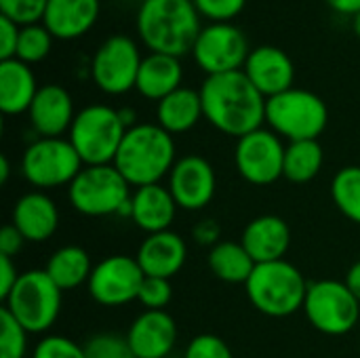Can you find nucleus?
Listing matches in <instances>:
<instances>
[{"instance_id":"4468645a","label":"nucleus","mask_w":360,"mask_h":358,"mask_svg":"<svg viewBox=\"0 0 360 358\" xmlns=\"http://www.w3.org/2000/svg\"><path fill=\"white\" fill-rule=\"evenodd\" d=\"M143 272L131 255H110L95 264L86 283L89 295L103 308H120L137 300Z\"/></svg>"},{"instance_id":"a18cd8bd","label":"nucleus","mask_w":360,"mask_h":358,"mask_svg":"<svg viewBox=\"0 0 360 358\" xmlns=\"http://www.w3.org/2000/svg\"><path fill=\"white\" fill-rule=\"evenodd\" d=\"M118 114H120V120H122V124L127 127V131L133 129L135 124H139V122H137V112H135L133 108H118Z\"/></svg>"},{"instance_id":"a19ab883","label":"nucleus","mask_w":360,"mask_h":358,"mask_svg":"<svg viewBox=\"0 0 360 358\" xmlns=\"http://www.w3.org/2000/svg\"><path fill=\"white\" fill-rule=\"evenodd\" d=\"M25 245V238L21 236V232L8 224L0 230V255H6V257H15Z\"/></svg>"},{"instance_id":"423d86ee","label":"nucleus","mask_w":360,"mask_h":358,"mask_svg":"<svg viewBox=\"0 0 360 358\" xmlns=\"http://www.w3.org/2000/svg\"><path fill=\"white\" fill-rule=\"evenodd\" d=\"M124 135L127 127L118 110L105 103H91L78 110L68 131V139L82 165H114Z\"/></svg>"},{"instance_id":"de8ad7c7","label":"nucleus","mask_w":360,"mask_h":358,"mask_svg":"<svg viewBox=\"0 0 360 358\" xmlns=\"http://www.w3.org/2000/svg\"><path fill=\"white\" fill-rule=\"evenodd\" d=\"M352 27H354L356 36L360 38V13H359V15H354V17H352Z\"/></svg>"},{"instance_id":"ea45409f","label":"nucleus","mask_w":360,"mask_h":358,"mask_svg":"<svg viewBox=\"0 0 360 358\" xmlns=\"http://www.w3.org/2000/svg\"><path fill=\"white\" fill-rule=\"evenodd\" d=\"M192 238H194V243L196 245H202V247H215L217 243H221L219 238H221V226L215 222V219H211V217H207V219H200L194 228H192Z\"/></svg>"},{"instance_id":"4c0bfd02","label":"nucleus","mask_w":360,"mask_h":358,"mask_svg":"<svg viewBox=\"0 0 360 358\" xmlns=\"http://www.w3.org/2000/svg\"><path fill=\"white\" fill-rule=\"evenodd\" d=\"M184 358H234L230 346L213 333H200L190 340Z\"/></svg>"},{"instance_id":"49530a36","label":"nucleus","mask_w":360,"mask_h":358,"mask_svg":"<svg viewBox=\"0 0 360 358\" xmlns=\"http://www.w3.org/2000/svg\"><path fill=\"white\" fill-rule=\"evenodd\" d=\"M8 177H11V162H8L6 154H2V156H0V184L6 186Z\"/></svg>"},{"instance_id":"2f4dec72","label":"nucleus","mask_w":360,"mask_h":358,"mask_svg":"<svg viewBox=\"0 0 360 358\" xmlns=\"http://www.w3.org/2000/svg\"><path fill=\"white\" fill-rule=\"evenodd\" d=\"M27 331L2 308L0 312V358L27 357Z\"/></svg>"},{"instance_id":"37998d69","label":"nucleus","mask_w":360,"mask_h":358,"mask_svg":"<svg viewBox=\"0 0 360 358\" xmlns=\"http://www.w3.org/2000/svg\"><path fill=\"white\" fill-rule=\"evenodd\" d=\"M327 4L335 13L346 15V17H354L360 13V0H327Z\"/></svg>"},{"instance_id":"39448f33","label":"nucleus","mask_w":360,"mask_h":358,"mask_svg":"<svg viewBox=\"0 0 360 358\" xmlns=\"http://www.w3.org/2000/svg\"><path fill=\"white\" fill-rule=\"evenodd\" d=\"M131 188L114 165H84L68 186V198L84 217H131Z\"/></svg>"},{"instance_id":"6ab92c4d","label":"nucleus","mask_w":360,"mask_h":358,"mask_svg":"<svg viewBox=\"0 0 360 358\" xmlns=\"http://www.w3.org/2000/svg\"><path fill=\"white\" fill-rule=\"evenodd\" d=\"M11 224L21 232L25 243H46L59 228L57 203L42 190L25 192L13 205Z\"/></svg>"},{"instance_id":"c756f323","label":"nucleus","mask_w":360,"mask_h":358,"mask_svg":"<svg viewBox=\"0 0 360 358\" xmlns=\"http://www.w3.org/2000/svg\"><path fill=\"white\" fill-rule=\"evenodd\" d=\"M331 200L346 219L360 226V167H344L333 175Z\"/></svg>"},{"instance_id":"e433bc0d","label":"nucleus","mask_w":360,"mask_h":358,"mask_svg":"<svg viewBox=\"0 0 360 358\" xmlns=\"http://www.w3.org/2000/svg\"><path fill=\"white\" fill-rule=\"evenodd\" d=\"M200 17L211 23H232L243 11L247 0H192Z\"/></svg>"},{"instance_id":"7c9ffc66","label":"nucleus","mask_w":360,"mask_h":358,"mask_svg":"<svg viewBox=\"0 0 360 358\" xmlns=\"http://www.w3.org/2000/svg\"><path fill=\"white\" fill-rule=\"evenodd\" d=\"M53 40L55 36L44 27V23H32V25H23L19 32V42H17V55L15 59L34 65L40 63L49 57L51 49H53Z\"/></svg>"},{"instance_id":"c03bdc74","label":"nucleus","mask_w":360,"mask_h":358,"mask_svg":"<svg viewBox=\"0 0 360 358\" xmlns=\"http://www.w3.org/2000/svg\"><path fill=\"white\" fill-rule=\"evenodd\" d=\"M346 285H348V289L356 295V300L360 302V260L359 262H354L350 268H348V274H346V281H344Z\"/></svg>"},{"instance_id":"0eeeda50","label":"nucleus","mask_w":360,"mask_h":358,"mask_svg":"<svg viewBox=\"0 0 360 358\" xmlns=\"http://www.w3.org/2000/svg\"><path fill=\"white\" fill-rule=\"evenodd\" d=\"M329 122L327 103L308 89H289L266 101V124L281 139H319Z\"/></svg>"},{"instance_id":"bb28decb","label":"nucleus","mask_w":360,"mask_h":358,"mask_svg":"<svg viewBox=\"0 0 360 358\" xmlns=\"http://www.w3.org/2000/svg\"><path fill=\"white\" fill-rule=\"evenodd\" d=\"M91 255L78 245L59 247L46 262L44 270L61 291H74L89 283L93 272Z\"/></svg>"},{"instance_id":"f03ea898","label":"nucleus","mask_w":360,"mask_h":358,"mask_svg":"<svg viewBox=\"0 0 360 358\" xmlns=\"http://www.w3.org/2000/svg\"><path fill=\"white\" fill-rule=\"evenodd\" d=\"M135 27L150 53L184 57L202 30L200 13L192 0H141Z\"/></svg>"},{"instance_id":"a211bd4d","label":"nucleus","mask_w":360,"mask_h":358,"mask_svg":"<svg viewBox=\"0 0 360 358\" xmlns=\"http://www.w3.org/2000/svg\"><path fill=\"white\" fill-rule=\"evenodd\" d=\"M30 127L38 137H63L74 118V99L61 84H42L27 110Z\"/></svg>"},{"instance_id":"9b49d317","label":"nucleus","mask_w":360,"mask_h":358,"mask_svg":"<svg viewBox=\"0 0 360 358\" xmlns=\"http://www.w3.org/2000/svg\"><path fill=\"white\" fill-rule=\"evenodd\" d=\"M143 57L135 40L114 34L101 42L91 59V80L105 95H124L135 89Z\"/></svg>"},{"instance_id":"412c9836","label":"nucleus","mask_w":360,"mask_h":358,"mask_svg":"<svg viewBox=\"0 0 360 358\" xmlns=\"http://www.w3.org/2000/svg\"><path fill=\"white\" fill-rule=\"evenodd\" d=\"M240 243L255 264L278 262L291 247V228L278 215H259L245 226Z\"/></svg>"},{"instance_id":"aec40b11","label":"nucleus","mask_w":360,"mask_h":358,"mask_svg":"<svg viewBox=\"0 0 360 358\" xmlns=\"http://www.w3.org/2000/svg\"><path fill=\"white\" fill-rule=\"evenodd\" d=\"M143 276L156 279H173L188 260V247L181 234L173 230H165L158 234H148L137 249L135 255Z\"/></svg>"},{"instance_id":"c85d7f7f","label":"nucleus","mask_w":360,"mask_h":358,"mask_svg":"<svg viewBox=\"0 0 360 358\" xmlns=\"http://www.w3.org/2000/svg\"><path fill=\"white\" fill-rule=\"evenodd\" d=\"M325 162V152L319 139L289 141L285 150V171L283 177L291 184H308L312 181Z\"/></svg>"},{"instance_id":"473e14b6","label":"nucleus","mask_w":360,"mask_h":358,"mask_svg":"<svg viewBox=\"0 0 360 358\" xmlns=\"http://www.w3.org/2000/svg\"><path fill=\"white\" fill-rule=\"evenodd\" d=\"M86 358H137L133 354L127 335L118 333H95L84 344Z\"/></svg>"},{"instance_id":"9d476101","label":"nucleus","mask_w":360,"mask_h":358,"mask_svg":"<svg viewBox=\"0 0 360 358\" xmlns=\"http://www.w3.org/2000/svg\"><path fill=\"white\" fill-rule=\"evenodd\" d=\"M304 314L316 331L338 338L356 327L360 302L344 281H314L306 293Z\"/></svg>"},{"instance_id":"4be33fe9","label":"nucleus","mask_w":360,"mask_h":358,"mask_svg":"<svg viewBox=\"0 0 360 358\" xmlns=\"http://www.w3.org/2000/svg\"><path fill=\"white\" fill-rule=\"evenodd\" d=\"M101 13V0H49L42 23L59 40H76L91 32Z\"/></svg>"},{"instance_id":"ddd939ff","label":"nucleus","mask_w":360,"mask_h":358,"mask_svg":"<svg viewBox=\"0 0 360 358\" xmlns=\"http://www.w3.org/2000/svg\"><path fill=\"white\" fill-rule=\"evenodd\" d=\"M283 139L270 129H257L236 141L234 165L245 181L251 186H270L283 177L285 171Z\"/></svg>"},{"instance_id":"7ed1b4c3","label":"nucleus","mask_w":360,"mask_h":358,"mask_svg":"<svg viewBox=\"0 0 360 358\" xmlns=\"http://www.w3.org/2000/svg\"><path fill=\"white\" fill-rule=\"evenodd\" d=\"M177 162V148L171 133L160 124L139 122L127 131L114 167L133 188L160 184Z\"/></svg>"},{"instance_id":"5701e85b","label":"nucleus","mask_w":360,"mask_h":358,"mask_svg":"<svg viewBox=\"0 0 360 358\" xmlns=\"http://www.w3.org/2000/svg\"><path fill=\"white\" fill-rule=\"evenodd\" d=\"M177 209L175 198L162 184L135 188L131 196V222L146 234L171 230Z\"/></svg>"},{"instance_id":"f704fd0d","label":"nucleus","mask_w":360,"mask_h":358,"mask_svg":"<svg viewBox=\"0 0 360 358\" xmlns=\"http://www.w3.org/2000/svg\"><path fill=\"white\" fill-rule=\"evenodd\" d=\"M173 300V287L169 279L146 276L137 295V302L143 310H167L169 302Z\"/></svg>"},{"instance_id":"2eb2a0df","label":"nucleus","mask_w":360,"mask_h":358,"mask_svg":"<svg viewBox=\"0 0 360 358\" xmlns=\"http://www.w3.org/2000/svg\"><path fill=\"white\" fill-rule=\"evenodd\" d=\"M167 188L184 211H202L217 192V175L213 165L198 156L186 154L177 158L167 177Z\"/></svg>"},{"instance_id":"cd10ccee","label":"nucleus","mask_w":360,"mask_h":358,"mask_svg":"<svg viewBox=\"0 0 360 358\" xmlns=\"http://www.w3.org/2000/svg\"><path fill=\"white\" fill-rule=\"evenodd\" d=\"M253 257L247 253L243 243L221 241L209 251V270L215 279L228 285H245L255 270Z\"/></svg>"},{"instance_id":"c9c22d12","label":"nucleus","mask_w":360,"mask_h":358,"mask_svg":"<svg viewBox=\"0 0 360 358\" xmlns=\"http://www.w3.org/2000/svg\"><path fill=\"white\" fill-rule=\"evenodd\" d=\"M32 358H86V354L84 346L65 335H44L36 344Z\"/></svg>"},{"instance_id":"a878e982","label":"nucleus","mask_w":360,"mask_h":358,"mask_svg":"<svg viewBox=\"0 0 360 358\" xmlns=\"http://www.w3.org/2000/svg\"><path fill=\"white\" fill-rule=\"evenodd\" d=\"M200 118H205V114L200 91L196 89L179 87L156 103V124H160L171 135L192 131Z\"/></svg>"},{"instance_id":"58836bf2","label":"nucleus","mask_w":360,"mask_h":358,"mask_svg":"<svg viewBox=\"0 0 360 358\" xmlns=\"http://www.w3.org/2000/svg\"><path fill=\"white\" fill-rule=\"evenodd\" d=\"M19 32H21V25H17L8 17L0 15V61L15 59L17 42H19Z\"/></svg>"},{"instance_id":"393cba45","label":"nucleus","mask_w":360,"mask_h":358,"mask_svg":"<svg viewBox=\"0 0 360 358\" xmlns=\"http://www.w3.org/2000/svg\"><path fill=\"white\" fill-rule=\"evenodd\" d=\"M38 89L32 65L19 59L0 61V112L4 116L27 114Z\"/></svg>"},{"instance_id":"f3484780","label":"nucleus","mask_w":360,"mask_h":358,"mask_svg":"<svg viewBox=\"0 0 360 358\" xmlns=\"http://www.w3.org/2000/svg\"><path fill=\"white\" fill-rule=\"evenodd\" d=\"M137 358H167L177 344V323L167 310H143L127 331Z\"/></svg>"},{"instance_id":"20e7f679","label":"nucleus","mask_w":360,"mask_h":358,"mask_svg":"<svg viewBox=\"0 0 360 358\" xmlns=\"http://www.w3.org/2000/svg\"><path fill=\"white\" fill-rule=\"evenodd\" d=\"M308 287L310 283L297 266L287 260H278L257 264L245 283V293L257 312L272 319H285L304 310Z\"/></svg>"},{"instance_id":"6e6552de","label":"nucleus","mask_w":360,"mask_h":358,"mask_svg":"<svg viewBox=\"0 0 360 358\" xmlns=\"http://www.w3.org/2000/svg\"><path fill=\"white\" fill-rule=\"evenodd\" d=\"M63 291L53 283L46 270H27L19 274L13 291L2 300L4 310L27 331L46 333L59 319Z\"/></svg>"},{"instance_id":"b1692460","label":"nucleus","mask_w":360,"mask_h":358,"mask_svg":"<svg viewBox=\"0 0 360 358\" xmlns=\"http://www.w3.org/2000/svg\"><path fill=\"white\" fill-rule=\"evenodd\" d=\"M184 78V65L179 57L173 55H162V53H150L143 57L135 82V91L150 99V101H160L173 91L181 87Z\"/></svg>"},{"instance_id":"79ce46f5","label":"nucleus","mask_w":360,"mask_h":358,"mask_svg":"<svg viewBox=\"0 0 360 358\" xmlns=\"http://www.w3.org/2000/svg\"><path fill=\"white\" fill-rule=\"evenodd\" d=\"M19 274L21 272L17 270L13 257L0 255V300H4L13 291L15 283L19 281Z\"/></svg>"},{"instance_id":"72a5a7b5","label":"nucleus","mask_w":360,"mask_h":358,"mask_svg":"<svg viewBox=\"0 0 360 358\" xmlns=\"http://www.w3.org/2000/svg\"><path fill=\"white\" fill-rule=\"evenodd\" d=\"M49 0H0V15L8 17L17 25L40 23Z\"/></svg>"},{"instance_id":"1a4fd4ad","label":"nucleus","mask_w":360,"mask_h":358,"mask_svg":"<svg viewBox=\"0 0 360 358\" xmlns=\"http://www.w3.org/2000/svg\"><path fill=\"white\" fill-rule=\"evenodd\" d=\"M82 167L68 137H38L21 156V175L30 186L42 192L70 186Z\"/></svg>"},{"instance_id":"f8f14e48","label":"nucleus","mask_w":360,"mask_h":358,"mask_svg":"<svg viewBox=\"0 0 360 358\" xmlns=\"http://www.w3.org/2000/svg\"><path fill=\"white\" fill-rule=\"evenodd\" d=\"M249 53L251 46L240 27L234 23H209L200 30L190 55L207 76H215L243 70Z\"/></svg>"},{"instance_id":"dca6fc26","label":"nucleus","mask_w":360,"mask_h":358,"mask_svg":"<svg viewBox=\"0 0 360 358\" xmlns=\"http://www.w3.org/2000/svg\"><path fill=\"white\" fill-rule=\"evenodd\" d=\"M243 72L266 99L293 89L295 80V65L291 57L272 44H259L251 49Z\"/></svg>"},{"instance_id":"f257e3e1","label":"nucleus","mask_w":360,"mask_h":358,"mask_svg":"<svg viewBox=\"0 0 360 358\" xmlns=\"http://www.w3.org/2000/svg\"><path fill=\"white\" fill-rule=\"evenodd\" d=\"M198 91L205 120L219 133L240 139L264 127L268 99L243 70L207 76Z\"/></svg>"}]
</instances>
